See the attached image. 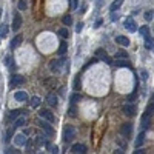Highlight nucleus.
<instances>
[{"label":"nucleus","mask_w":154,"mask_h":154,"mask_svg":"<svg viewBox=\"0 0 154 154\" xmlns=\"http://www.w3.org/2000/svg\"><path fill=\"white\" fill-rule=\"evenodd\" d=\"M37 125L40 126V128H42L45 133H46V136H54V130L51 128V122H48V120H45V119H42L40 117L39 120H37Z\"/></svg>","instance_id":"1"},{"label":"nucleus","mask_w":154,"mask_h":154,"mask_svg":"<svg viewBox=\"0 0 154 154\" xmlns=\"http://www.w3.org/2000/svg\"><path fill=\"white\" fill-rule=\"evenodd\" d=\"M74 137H76V128L71 126V125L65 126V130H63V140H65V142H71Z\"/></svg>","instance_id":"2"},{"label":"nucleus","mask_w":154,"mask_h":154,"mask_svg":"<svg viewBox=\"0 0 154 154\" xmlns=\"http://www.w3.org/2000/svg\"><path fill=\"white\" fill-rule=\"evenodd\" d=\"M123 26H125L128 31H131V32H134V31H137L139 29V26H137V23H136V20H134L133 17H128L125 20V23H123Z\"/></svg>","instance_id":"3"},{"label":"nucleus","mask_w":154,"mask_h":154,"mask_svg":"<svg viewBox=\"0 0 154 154\" xmlns=\"http://www.w3.org/2000/svg\"><path fill=\"white\" fill-rule=\"evenodd\" d=\"M96 57L97 59H102L105 63H108V65H112V60L110 59V56H108L106 52H105V50H102V48L96 51Z\"/></svg>","instance_id":"4"},{"label":"nucleus","mask_w":154,"mask_h":154,"mask_svg":"<svg viewBox=\"0 0 154 154\" xmlns=\"http://www.w3.org/2000/svg\"><path fill=\"white\" fill-rule=\"evenodd\" d=\"M23 83V77L19 76V74H14V76H11V80H9V86L11 88H16V86L22 85Z\"/></svg>","instance_id":"5"},{"label":"nucleus","mask_w":154,"mask_h":154,"mask_svg":"<svg viewBox=\"0 0 154 154\" xmlns=\"http://www.w3.org/2000/svg\"><path fill=\"white\" fill-rule=\"evenodd\" d=\"M123 112H125L128 117H134V116H136V112H137V110H136V106H134V105L126 103L125 106H123Z\"/></svg>","instance_id":"6"},{"label":"nucleus","mask_w":154,"mask_h":154,"mask_svg":"<svg viewBox=\"0 0 154 154\" xmlns=\"http://www.w3.org/2000/svg\"><path fill=\"white\" fill-rule=\"evenodd\" d=\"M62 62L63 60H57V59L51 60L50 62V69L52 71V73H59L60 68H62Z\"/></svg>","instance_id":"7"},{"label":"nucleus","mask_w":154,"mask_h":154,"mask_svg":"<svg viewBox=\"0 0 154 154\" xmlns=\"http://www.w3.org/2000/svg\"><path fill=\"white\" fill-rule=\"evenodd\" d=\"M40 117L45 119V120H48V122H51V123H54L56 122V117H54V114H52L51 111H48V110H43V111H40Z\"/></svg>","instance_id":"8"},{"label":"nucleus","mask_w":154,"mask_h":154,"mask_svg":"<svg viewBox=\"0 0 154 154\" xmlns=\"http://www.w3.org/2000/svg\"><path fill=\"white\" fill-rule=\"evenodd\" d=\"M26 140H28V139H26L25 134H17V136L14 137V145L16 146H25Z\"/></svg>","instance_id":"9"},{"label":"nucleus","mask_w":154,"mask_h":154,"mask_svg":"<svg viewBox=\"0 0 154 154\" xmlns=\"http://www.w3.org/2000/svg\"><path fill=\"white\" fill-rule=\"evenodd\" d=\"M112 65L117 66V68H130V62L126 59H117L112 62Z\"/></svg>","instance_id":"10"},{"label":"nucleus","mask_w":154,"mask_h":154,"mask_svg":"<svg viewBox=\"0 0 154 154\" xmlns=\"http://www.w3.org/2000/svg\"><path fill=\"white\" fill-rule=\"evenodd\" d=\"M22 28V16L20 14H16L14 16V20H13V29L14 31H19Z\"/></svg>","instance_id":"11"},{"label":"nucleus","mask_w":154,"mask_h":154,"mask_svg":"<svg viewBox=\"0 0 154 154\" xmlns=\"http://www.w3.org/2000/svg\"><path fill=\"white\" fill-rule=\"evenodd\" d=\"M71 151L76 153V154H82V153H85V151H86V146H85L83 143H76V145H73Z\"/></svg>","instance_id":"12"},{"label":"nucleus","mask_w":154,"mask_h":154,"mask_svg":"<svg viewBox=\"0 0 154 154\" xmlns=\"http://www.w3.org/2000/svg\"><path fill=\"white\" fill-rule=\"evenodd\" d=\"M14 99H16L17 102H26V100H28V94H26L25 91H17L16 94H14Z\"/></svg>","instance_id":"13"},{"label":"nucleus","mask_w":154,"mask_h":154,"mask_svg":"<svg viewBox=\"0 0 154 154\" xmlns=\"http://www.w3.org/2000/svg\"><path fill=\"white\" fill-rule=\"evenodd\" d=\"M46 103L50 105V106H57V96L56 94H48L46 96Z\"/></svg>","instance_id":"14"},{"label":"nucleus","mask_w":154,"mask_h":154,"mask_svg":"<svg viewBox=\"0 0 154 154\" xmlns=\"http://www.w3.org/2000/svg\"><path fill=\"white\" fill-rule=\"evenodd\" d=\"M22 40H23V37H22L20 34H19V36H16V37H14V39H13V40H11V45H9V46H11V50H16V48L19 46V45H20V43H22Z\"/></svg>","instance_id":"15"},{"label":"nucleus","mask_w":154,"mask_h":154,"mask_svg":"<svg viewBox=\"0 0 154 154\" xmlns=\"http://www.w3.org/2000/svg\"><path fill=\"white\" fill-rule=\"evenodd\" d=\"M116 42L119 45H122V46H130V39L125 36H117L116 37Z\"/></svg>","instance_id":"16"},{"label":"nucleus","mask_w":154,"mask_h":154,"mask_svg":"<svg viewBox=\"0 0 154 154\" xmlns=\"http://www.w3.org/2000/svg\"><path fill=\"white\" fill-rule=\"evenodd\" d=\"M145 48L146 50H153L154 48V37H149V34L145 36Z\"/></svg>","instance_id":"17"},{"label":"nucleus","mask_w":154,"mask_h":154,"mask_svg":"<svg viewBox=\"0 0 154 154\" xmlns=\"http://www.w3.org/2000/svg\"><path fill=\"white\" fill-rule=\"evenodd\" d=\"M20 114H22L20 110H13V111H9V112H8V120H16Z\"/></svg>","instance_id":"18"},{"label":"nucleus","mask_w":154,"mask_h":154,"mask_svg":"<svg viewBox=\"0 0 154 154\" xmlns=\"http://www.w3.org/2000/svg\"><path fill=\"white\" fill-rule=\"evenodd\" d=\"M26 123V119L23 117V116H19V117L16 119V122H14V126L16 128H20V126H23Z\"/></svg>","instance_id":"19"},{"label":"nucleus","mask_w":154,"mask_h":154,"mask_svg":"<svg viewBox=\"0 0 154 154\" xmlns=\"http://www.w3.org/2000/svg\"><path fill=\"white\" fill-rule=\"evenodd\" d=\"M149 122H151V116H148V114L145 112V116L142 117V126H143V128L146 130V128L149 126Z\"/></svg>","instance_id":"20"},{"label":"nucleus","mask_w":154,"mask_h":154,"mask_svg":"<svg viewBox=\"0 0 154 154\" xmlns=\"http://www.w3.org/2000/svg\"><path fill=\"white\" fill-rule=\"evenodd\" d=\"M5 63H6V66H8V68H11V69L16 68V65H14V57H13V56H6Z\"/></svg>","instance_id":"21"},{"label":"nucleus","mask_w":154,"mask_h":154,"mask_svg":"<svg viewBox=\"0 0 154 154\" xmlns=\"http://www.w3.org/2000/svg\"><path fill=\"white\" fill-rule=\"evenodd\" d=\"M131 130H133V125H131V123H125V125L122 126V134H125V136H130V134H131Z\"/></svg>","instance_id":"22"},{"label":"nucleus","mask_w":154,"mask_h":154,"mask_svg":"<svg viewBox=\"0 0 154 154\" xmlns=\"http://www.w3.org/2000/svg\"><path fill=\"white\" fill-rule=\"evenodd\" d=\"M122 3H123V0H114V2H112V5L110 6V9L114 13V11H117L120 6H122Z\"/></svg>","instance_id":"23"},{"label":"nucleus","mask_w":154,"mask_h":154,"mask_svg":"<svg viewBox=\"0 0 154 154\" xmlns=\"http://www.w3.org/2000/svg\"><path fill=\"white\" fill-rule=\"evenodd\" d=\"M8 31H9L8 25H5V23L0 25V37H6L8 36Z\"/></svg>","instance_id":"24"},{"label":"nucleus","mask_w":154,"mask_h":154,"mask_svg":"<svg viewBox=\"0 0 154 154\" xmlns=\"http://www.w3.org/2000/svg\"><path fill=\"white\" fill-rule=\"evenodd\" d=\"M45 146H46V149H50V153H52V154H57L59 153V146H56V145H51V143H45Z\"/></svg>","instance_id":"25"},{"label":"nucleus","mask_w":154,"mask_h":154,"mask_svg":"<svg viewBox=\"0 0 154 154\" xmlns=\"http://www.w3.org/2000/svg\"><path fill=\"white\" fill-rule=\"evenodd\" d=\"M66 48H68V45H66L65 40H63V42H60V45H59V54L63 56L66 52Z\"/></svg>","instance_id":"26"},{"label":"nucleus","mask_w":154,"mask_h":154,"mask_svg":"<svg viewBox=\"0 0 154 154\" xmlns=\"http://www.w3.org/2000/svg\"><path fill=\"white\" fill-rule=\"evenodd\" d=\"M17 8L20 9V11H25L26 8H28V0H19V3H17Z\"/></svg>","instance_id":"27"},{"label":"nucleus","mask_w":154,"mask_h":154,"mask_svg":"<svg viewBox=\"0 0 154 154\" xmlns=\"http://www.w3.org/2000/svg\"><path fill=\"white\" fill-rule=\"evenodd\" d=\"M143 142H145V133H140L139 134V137H137V140H136V146L139 148V146H142L143 145Z\"/></svg>","instance_id":"28"},{"label":"nucleus","mask_w":154,"mask_h":154,"mask_svg":"<svg viewBox=\"0 0 154 154\" xmlns=\"http://www.w3.org/2000/svg\"><path fill=\"white\" fill-rule=\"evenodd\" d=\"M29 105H31L32 108H37V106H39V105H40V97L34 96V97H32V99H31V102H29Z\"/></svg>","instance_id":"29"},{"label":"nucleus","mask_w":154,"mask_h":154,"mask_svg":"<svg viewBox=\"0 0 154 154\" xmlns=\"http://www.w3.org/2000/svg\"><path fill=\"white\" fill-rule=\"evenodd\" d=\"M116 57H117V59H128V52L123 51V50H120V51L116 52Z\"/></svg>","instance_id":"30"},{"label":"nucleus","mask_w":154,"mask_h":154,"mask_svg":"<svg viewBox=\"0 0 154 154\" xmlns=\"http://www.w3.org/2000/svg\"><path fill=\"white\" fill-rule=\"evenodd\" d=\"M68 116H71V117H76L77 116V108H76V103H73V106L68 110Z\"/></svg>","instance_id":"31"},{"label":"nucleus","mask_w":154,"mask_h":154,"mask_svg":"<svg viewBox=\"0 0 154 154\" xmlns=\"http://www.w3.org/2000/svg\"><path fill=\"white\" fill-rule=\"evenodd\" d=\"M139 31H140V34L143 36V37L149 34V28H148V26H140V28H139Z\"/></svg>","instance_id":"32"},{"label":"nucleus","mask_w":154,"mask_h":154,"mask_svg":"<svg viewBox=\"0 0 154 154\" xmlns=\"http://www.w3.org/2000/svg\"><path fill=\"white\" fill-rule=\"evenodd\" d=\"M80 100H82L80 94H73V96H71V102H73V103H77V102H80Z\"/></svg>","instance_id":"33"},{"label":"nucleus","mask_w":154,"mask_h":154,"mask_svg":"<svg viewBox=\"0 0 154 154\" xmlns=\"http://www.w3.org/2000/svg\"><path fill=\"white\" fill-rule=\"evenodd\" d=\"M59 36H60V37H63V39H66V37H68V29H66V28L59 29Z\"/></svg>","instance_id":"34"},{"label":"nucleus","mask_w":154,"mask_h":154,"mask_svg":"<svg viewBox=\"0 0 154 154\" xmlns=\"http://www.w3.org/2000/svg\"><path fill=\"white\" fill-rule=\"evenodd\" d=\"M153 16H154V13H153V11L151 9H149V11H146V13H145V20L146 22H149V20H151V19H153Z\"/></svg>","instance_id":"35"},{"label":"nucleus","mask_w":154,"mask_h":154,"mask_svg":"<svg viewBox=\"0 0 154 154\" xmlns=\"http://www.w3.org/2000/svg\"><path fill=\"white\" fill-rule=\"evenodd\" d=\"M74 89L76 91L80 89V77H76V80H74Z\"/></svg>","instance_id":"36"},{"label":"nucleus","mask_w":154,"mask_h":154,"mask_svg":"<svg viewBox=\"0 0 154 154\" xmlns=\"http://www.w3.org/2000/svg\"><path fill=\"white\" fill-rule=\"evenodd\" d=\"M63 23H65V25H71V23H73V17H71V16H65V17H63Z\"/></svg>","instance_id":"37"},{"label":"nucleus","mask_w":154,"mask_h":154,"mask_svg":"<svg viewBox=\"0 0 154 154\" xmlns=\"http://www.w3.org/2000/svg\"><path fill=\"white\" fill-rule=\"evenodd\" d=\"M146 114H148V116H153L154 114V103H151L148 108H146Z\"/></svg>","instance_id":"38"},{"label":"nucleus","mask_w":154,"mask_h":154,"mask_svg":"<svg viewBox=\"0 0 154 154\" xmlns=\"http://www.w3.org/2000/svg\"><path fill=\"white\" fill-rule=\"evenodd\" d=\"M140 79L142 80H146V79H148V73H146L145 69H140Z\"/></svg>","instance_id":"39"},{"label":"nucleus","mask_w":154,"mask_h":154,"mask_svg":"<svg viewBox=\"0 0 154 154\" xmlns=\"http://www.w3.org/2000/svg\"><path fill=\"white\" fill-rule=\"evenodd\" d=\"M77 2H79V0H71V3H69L71 9H76L77 8Z\"/></svg>","instance_id":"40"},{"label":"nucleus","mask_w":154,"mask_h":154,"mask_svg":"<svg viewBox=\"0 0 154 154\" xmlns=\"http://www.w3.org/2000/svg\"><path fill=\"white\" fill-rule=\"evenodd\" d=\"M143 153H145V149H142L140 146H139V148L136 149V151H134V154H143Z\"/></svg>","instance_id":"41"},{"label":"nucleus","mask_w":154,"mask_h":154,"mask_svg":"<svg viewBox=\"0 0 154 154\" xmlns=\"http://www.w3.org/2000/svg\"><path fill=\"white\" fill-rule=\"evenodd\" d=\"M82 28H83V23H77V28H76V29H77V32H80V31H82Z\"/></svg>","instance_id":"42"},{"label":"nucleus","mask_w":154,"mask_h":154,"mask_svg":"<svg viewBox=\"0 0 154 154\" xmlns=\"http://www.w3.org/2000/svg\"><path fill=\"white\" fill-rule=\"evenodd\" d=\"M117 19H119L117 14H112V17H111V20H112V22H114V20H117Z\"/></svg>","instance_id":"43"},{"label":"nucleus","mask_w":154,"mask_h":154,"mask_svg":"<svg viewBox=\"0 0 154 154\" xmlns=\"http://www.w3.org/2000/svg\"><path fill=\"white\" fill-rule=\"evenodd\" d=\"M6 153H11V154H14V153H17V151H16V149H13V148H11V149H8Z\"/></svg>","instance_id":"44"},{"label":"nucleus","mask_w":154,"mask_h":154,"mask_svg":"<svg viewBox=\"0 0 154 154\" xmlns=\"http://www.w3.org/2000/svg\"><path fill=\"white\" fill-rule=\"evenodd\" d=\"M100 25H102V20H97V22H96V25H94V26H100Z\"/></svg>","instance_id":"45"},{"label":"nucleus","mask_w":154,"mask_h":154,"mask_svg":"<svg viewBox=\"0 0 154 154\" xmlns=\"http://www.w3.org/2000/svg\"><path fill=\"white\" fill-rule=\"evenodd\" d=\"M85 9H86V5H85V3H83V5H82V8H80V11H82V13H83Z\"/></svg>","instance_id":"46"},{"label":"nucleus","mask_w":154,"mask_h":154,"mask_svg":"<svg viewBox=\"0 0 154 154\" xmlns=\"http://www.w3.org/2000/svg\"><path fill=\"white\" fill-rule=\"evenodd\" d=\"M153 102H154V96H153Z\"/></svg>","instance_id":"47"},{"label":"nucleus","mask_w":154,"mask_h":154,"mask_svg":"<svg viewBox=\"0 0 154 154\" xmlns=\"http://www.w3.org/2000/svg\"><path fill=\"white\" fill-rule=\"evenodd\" d=\"M153 50H154V48H153Z\"/></svg>","instance_id":"48"}]
</instances>
